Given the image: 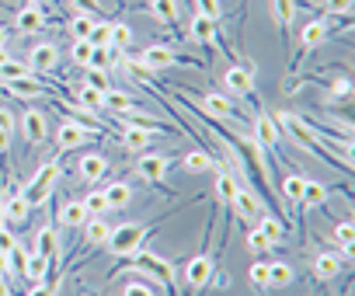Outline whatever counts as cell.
Returning <instances> with one entry per match:
<instances>
[{"label":"cell","instance_id":"obj_1","mask_svg":"<svg viewBox=\"0 0 355 296\" xmlns=\"http://www.w3.org/2000/svg\"><path fill=\"white\" fill-rule=\"evenodd\" d=\"M129 272H132V275H143V279H157V282L167 289V296H174V293H178V289H174V265H171L164 254H157V251L139 247V251L132 254Z\"/></svg>","mask_w":355,"mask_h":296},{"label":"cell","instance_id":"obj_2","mask_svg":"<svg viewBox=\"0 0 355 296\" xmlns=\"http://www.w3.org/2000/svg\"><path fill=\"white\" fill-rule=\"evenodd\" d=\"M153 227L150 223H122V227H112V237L105 241L108 254L115 258H132L139 247H143V237L150 234Z\"/></svg>","mask_w":355,"mask_h":296},{"label":"cell","instance_id":"obj_3","mask_svg":"<svg viewBox=\"0 0 355 296\" xmlns=\"http://www.w3.org/2000/svg\"><path fill=\"white\" fill-rule=\"evenodd\" d=\"M56 178H60V161H46V164H42L28 182H25V189H21V192H25V199L32 202V209H35V206H42V202L53 195Z\"/></svg>","mask_w":355,"mask_h":296},{"label":"cell","instance_id":"obj_4","mask_svg":"<svg viewBox=\"0 0 355 296\" xmlns=\"http://www.w3.org/2000/svg\"><path fill=\"white\" fill-rule=\"evenodd\" d=\"M275 119L282 122V129H286V132H289V136H293V139H296L300 146H306V150H313L317 157L331 161V154H327V150H320V143H317L320 136H317V132H313V129L306 125V119H300L296 112H279Z\"/></svg>","mask_w":355,"mask_h":296},{"label":"cell","instance_id":"obj_5","mask_svg":"<svg viewBox=\"0 0 355 296\" xmlns=\"http://www.w3.org/2000/svg\"><path fill=\"white\" fill-rule=\"evenodd\" d=\"M101 129L87 125V122H77V119H63L60 129H56V143H60V150H80L84 143H91Z\"/></svg>","mask_w":355,"mask_h":296},{"label":"cell","instance_id":"obj_6","mask_svg":"<svg viewBox=\"0 0 355 296\" xmlns=\"http://www.w3.org/2000/svg\"><path fill=\"white\" fill-rule=\"evenodd\" d=\"M327 35H331L327 18H313V21H306V25L300 28V35H296V56L313 53L317 46H324V42H327Z\"/></svg>","mask_w":355,"mask_h":296},{"label":"cell","instance_id":"obj_7","mask_svg":"<svg viewBox=\"0 0 355 296\" xmlns=\"http://www.w3.org/2000/svg\"><path fill=\"white\" fill-rule=\"evenodd\" d=\"M223 84H227L230 94L251 98V94H254V63H248V67H230V70L223 73Z\"/></svg>","mask_w":355,"mask_h":296},{"label":"cell","instance_id":"obj_8","mask_svg":"<svg viewBox=\"0 0 355 296\" xmlns=\"http://www.w3.org/2000/svg\"><path fill=\"white\" fill-rule=\"evenodd\" d=\"M213 272H216V261H213L209 254L189 258V265H185V282H189V289H206L209 279H213Z\"/></svg>","mask_w":355,"mask_h":296},{"label":"cell","instance_id":"obj_9","mask_svg":"<svg viewBox=\"0 0 355 296\" xmlns=\"http://www.w3.org/2000/svg\"><path fill=\"white\" fill-rule=\"evenodd\" d=\"M25 63L32 67V73H53L60 67V49L53 42H39V46H32Z\"/></svg>","mask_w":355,"mask_h":296},{"label":"cell","instance_id":"obj_10","mask_svg":"<svg viewBox=\"0 0 355 296\" xmlns=\"http://www.w3.org/2000/svg\"><path fill=\"white\" fill-rule=\"evenodd\" d=\"M167 168H171V161H167L164 154H143V157L136 161V175H139V178H146L150 185H164Z\"/></svg>","mask_w":355,"mask_h":296},{"label":"cell","instance_id":"obj_11","mask_svg":"<svg viewBox=\"0 0 355 296\" xmlns=\"http://www.w3.org/2000/svg\"><path fill=\"white\" fill-rule=\"evenodd\" d=\"M132 63H139L143 70H167V67L182 63V56H178L174 49H167V46H150V49H143V56L132 60Z\"/></svg>","mask_w":355,"mask_h":296},{"label":"cell","instance_id":"obj_12","mask_svg":"<svg viewBox=\"0 0 355 296\" xmlns=\"http://www.w3.org/2000/svg\"><path fill=\"white\" fill-rule=\"evenodd\" d=\"M254 139L265 146V150H275V154H279V139H282V136H279V125H275V119H272L268 112H261V108L254 112Z\"/></svg>","mask_w":355,"mask_h":296},{"label":"cell","instance_id":"obj_13","mask_svg":"<svg viewBox=\"0 0 355 296\" xmlns=\"http://www.w3.org/2000/svg\"><path fill=\"white\" fill-rule=\"evenodd\" d=\"M160 132H164V129H157V125H136V122H125V129H122V146H125V150H146L150 139L160 136Z\"/></svg>","mask_w":355,"mask_h":296},{"label":"cell","instance_id":"obj_14","mask_svg":"<svg viewBox=\"0 0 355 296\" xmlns=\"http://www.w3.org/2000/svg\"><path fill=\"white\" fill-rule=\"evenodd\" d=\"M21 132H25V139L32 143V146H39L42 139H46V132H49V122H46V115L39 112V108H25V115H21Z\"/></svg>","mask_w":355,"mask_h":296},{"label":"cell","instance_id":"obj_15","mask_svg":"<svg viewBox=\"0 0 355 296\" xmlns=\"http://www.w3.org/2000/svg\"><path fill=\"white\" fill-rule=\"evenodd\" d=\"M77 178H80V182H87V185L105 182V178H108V161H105L101 154H84V157H80V164H77Z\"/></svg>","mask_w":355,"mask_h":296},{"label":"cell","instance_id":"obj_16","mask_svg":"<svg viewBox=\"0 0 355 296\" xmlns=\"http://www.w3.org/2000/svg\"><path fill=\"white\" fill-rule=\"evenodd\" d=\"M4 216H8V223H28V216H32V202L25 199V192L18 189V192H11V195H4Z\"/></svg>","mask_w":355,"mask_h":296},{"label":"cell","instance_id":"obj_17","mask_svg":"<svg viewBox=\"0 0 355 296\" xmlns=\"http://www.w3.org/2000/svg\"><path fill=\"white\" fill-rule=\"evenodd\" d=\"M15 28H18L21 35H35V32H42V28H46V15H42V8L25 4V8L15 15Z\"/></svg>","mask_w":355,"mask_h":296},{"label":"cell","instance_id":"obj_18","mask_svg":"<svg viewBox=\"0 0 355 296\" xmlns=\"http://www.w3.org/2000/svg\"><path fill=\"white\" fill-rule=\"evenodd\" d=\"M189 35L199 39V42H209V46H223V35H220L216 21H209V18H202V15H192V21H189Z\"/></svg>","mask_w":355,"mask_h":296},{"label":"cell","instance_id":"obj_19","mask_svg":"<svg viewBox=\"0 0 355 296\" xmlns=\"http://www.w3.org/2000/svg\"><path fill=\"white\" fill-rule=\"evenodd\" d=\"M213 171H216V199H220L223 206H230V202H234V195H237V189H241V182L223 168V161H216V164H213Z\"/></svg>","mask_w":355,"mask_h":296},{"label":"cell","instance_id":"obj_20","mask_svg":"<svg viewBox=\"0 0 355 296\" xmlns=\"http://www.w3.org/2000/svg\"><path fill=\"white\" fill-rule=\"evenodd\" d=\"M230 206H234V213H237L241 220H254V216L261 213V202H258V195L251 192V185H241Z\"/></svg>","mask_w":355,"mask_h":296},{"label":"cell","instance_id":"obj_21","mask_svg":"<svg viewBox=\"0 0 355 296\" xmlns=\"http://www.w3.org/2000/svg\"><path fill=\"white\" fill-rule=\"evenodd\" d=\"M35 254H42L49 265H56L60 261V237H56V230L53 227H42L39 234H35V247H32Z\"/></svg>","mask_w":355,"mask_h":296},{"label":"cell","instance_id":"obj_22","mask_svg":"<svg viewBox=\"0 0 355 296\" xmlns=\"http://www.w3.org/2000/svg\"><path fill=\"white\" fill-rule=\"evenodd\" d=\"M8 94H15V98H21V101H32V98H46L49 94V87H42V84H35L32 77H25V80H8V84H0Z\"/></svg>","mask_w":355,"mask_h":296},{"label":"cell","instance_id":"obj_23","mask_svg":"<svg viewBox=\"0 0 355 296\" xmlns=\"http://www.w3.org/2000/svg\"><path fill=\"white\" fill-rule=\"evenodd\" d=\"M338 272H341L338 251H320V254L313 258V275H317L320 282H331V279H338Z\"/></svg>","mask_w":355,"mask_h":296},{"label":"cell","instance_id":"obj_24","mask_svg":"<svg viewBox=\"0 0 355 296\" xmlns=\"http://www.w3.org/2000/svg\"><path fill=\"white\" fill-rule=\"evenodd\" d=\"M199 98H202V105H206V112H209V115H220V119H234V115H237L234 101H230V98H223L220 91H206V94H199Z\"/></svg>","mask_w":355,"mask_h":296},{"label":"cell","instance_id":"obj_25","mask_svg":"<svg viewBox=\"0 0 355 296\" xmlns=\"http://www.w3.org/2000/svg\"><path fill=\"white\" fill-rule=\"evenodd\" d=\"M84 237H87L91 247H105V241L112 237L108 220H105V216H87V223H84Z\"/></svg>","mask_w":355,"mask_h":296},{"label":"cell","instance_id":"obj_26","mask_svg":"<svg viewBox=\"0 0 355 296\" xmlns=\"http://www.w3.org/2000/svg\"><path fill=\"white\" fill-rule=\"evenodd\" d=\"M272 18H275L279 32L289 35V28L296 21V0H272Z\"/></svg>","mask_w":355,"mask_h":296},{"label":"cell","instance_id":"obj_27","mask_svg":"<svg viewBox=\"0 0 355 296\" xmlns=\"http://www.w3.org/2000/svg\"><path fill=\"white\" fill-rule=\"evenodd\" d=\"M327 199H331L327 185H320V182H310V178H303V195H300V209H310V206H324Z\"/></svg>","mask_w":355,"mask_h":296},{"label":"cell","instance_id":"obj_28","mask_svg":"<svg viewBox=\"0 0 355 296\" xmlns=\"http://www.w3.org/2000/svg\"><path fill=\"white\" fill-rule=\"evenodd\" d=\"M105 199H108V213H112V209H125V206L132 202V189H129L125 182H112V185L105 189Z\"/></svg>","mask_w":355,"mask_h":296},{"label":"cell","instance_id":"obj_29","mask_svg":"<svg viewBox=\"0 0 355 296\" xmlns=\"http://www.w3.org/2000/svg\"><path fill=\"white\" fill-rule=\"evenodd\" d=\"M49 261L42 258V254H35V251H28V258H25V265H21V275L25 279H32V282H42L46 275H49Z\"/></svg>","mask_w":355,"mask_h":296},{"label":"cell","instance_id":"obj_30","mask_svg":"<svg viewBox=\"0 0 355 296\" xmlns=\"http://www.w3.org/2000/svg\"><path fill=\"white\" fill-rule=\"evenodd\" d=\"M77 105L87 112H105V91H94L91 84H77Z\"/></svg>","mask_w":355,"mask_h":296},{"label":"cell","instance_id":"obj_31","mask_svg":"<svg viewBox=\"0 0 355 296\" xmlns=\"http://www.w3.org/2000/svg\"><path fill=\"white\" fill-rule=\"evenodd\" d=\"M25 77H32V67L28 63H21V60H4L0 63V84H8V80H25Z\"/></svg>","mask_w":355,"mask_h":296},{"label":"cell","instance_id":"obj_32","mask_svg":"<svg viewBox=\"0 0 355 296\" xmlns=\"http://www.w3.org/2000/svg\"><path fill=\"white\" fill-rule=\"evenodd\" d=\"M182 164H185V171L189 175H202V171H213V157L206 154V150H189L185 157H182Z\"/></svg>","mask_w":355,"mask_h":296},{"label":"cell","instance_id":"obj_33","mask_svg":"<svg viewBox=\"0 0 355 296\" xmlns=\"http://www.w3.org/2000/svg\"><path fill=\"white\" fill-rule=\"evenodd\" d=\"M84 213L87 216H108V199H105V189H91L84 199H80Z\"/></svg>","mask_w":355,"mask_h":296},{"label":"cell","instance_id":"obj_34","mask_svg":"<svg viewBox=\"0 0 355 296\" xmlns=\"http://www.w3.org/2000/svg\"><path fill=\"white\" fill-rule=\"evenodd\" d=\"M60 223H63V227H70V230H77V227H84V223H87V213H84L80 199H73V202H67V206L60 209Z\"/></svg>","mask_w":355,"mask_h":296},{"label":"cell","instance_id":"obj_35","mask_svg":"<svg viewBox=\"0 0 355 296\" xmlns=\"http://www.w3.org/2000/svg\"><path fill=\"white\" fill-rule=\"evenodd\" d=\"M331 237H334V244H338V254H341V258H348V251H352V241H355V230H352V223H348V220L334 223Z\"/></svg>","mask_w":355,"mask_h":296},{"label":"cell","instance_id":"obj_36","mask_svg":"<svg viewBox=\"0 0 355 296\" xmlns=\"http://www.w3.org/2000/svg\"><path fill=\"white\" fill-rule=\"evenodd\" d=\"M268 286H275V289L293 286V265H286V261H268Z\"/></svg>","mask_w":355,"mask_h":296},{"label":"cell","instance_id":"obj_37","mask_svg":"<svg viewBox=\"0 0 355 296\" xmlns=\"http://www.w3.org/2000/svg\"><path fill=\"white\" fill-rule=\"evenodd\" d=\"M150 15L164 25H174L178 21V0H150Z\"/></svg>","mask_w":355,"mask_h":296},{"label":"cell","instance_id":"obj_38","mask_svg":"<svg viewBox=\"0 0 355 296\" xmlns=\"http://www.w3.org/2000/svg\"><path fill=\"white\" fill-rule=\"evenodd\" d=\"M112 56H115V49L112 46H94L91 49V60H87V67L84 70H112Z\"/></svg>","mask_w":355,"mask_h":296},{"label":"cell","instance_id":"obj_39","mask_svg":"<svg viewBox=\"0 0 355 296\" xmlns=\"http://www.w3.org/2000/svg\"><path fill=\"white\" fill-rule=\"evenodd\" d=\"M105 108L122 115V112L136 108V98H132V94H122V91H112V87H108V91H105Z\"/></svg>","mask_w":355,"mask_h":296},{"label":"cell","instance_id":"obj_40","mask_svg":"<svg viewBox=\"0 0 355 296\" xmlns=\"http://www.w3.org/2000/svg\"><path fill=\"white\" fill-rule=\"evenodd\" d=\"M94 21H98V15H84V11H77V15L70 18V32H73V39H87L91 28H94Z\"/></svg>","mask_w":355,"mask_h":296},{"label":"cell","instance_id":"obj_41","mask_svg":"<svg viewBox=\"0 0 355 296\" xmlns=\"http://www.w3.org/2000/svg\"><path fill=\"white\" fill-rule=\"evenodd\" d=\"M282 195L289 206H300V195H303V175H286L282 182Z\"/></svg>","mask_w":355,"mask_h":296},{"label":"cell","instance_id":"obj_42","mask_svg":"<svg viewBox=\"0 0 355 296\" xmlns=\"http://www.w3.org/2000/svg\"><path fill=\"white\" fill-rule=\"evenodd\" d=\"M125 46H132V28H129L125 21H112V49L119 53V49H125Z\"/></svg>","mask_w":355,"mask_h":296},{"label":"cell","instance_id":"obj_43","mask_svg":"<svg viewBox=\"0 0 355 296\" xmlns=\"http://www.w3.org/2000/svg\"><path fill=\"white\" fill-rule=\"evenodd\" d=\"M196 15H202V18H209V21H223V4L220 0H196Z\"/></svg>","mask_w":355,"mask_h":296},{"label":"cell","instance_id":"obj_44","mask_svg":"<svg viewBox=\"0 0 355 296\" xmlns=\"http://www.w3.org/2000/svg\"><path fill=\"white\" fill-rule=\"evenodd\" d=\"M87 42H91V46H112V21H94Z\"/></svg>","mask_w":355,"mask_h":296},{"label":"cell","instance_id":"obj_45","mask_svg":"<svg viewBox=\"0 0 355 296\" xmlns=\"http://www.w3.org/2000/svg\"><path fill=\"white\" fill-rule=\"evenodd\" d=\"M91 42L87 39H73V46H70V60H73V67H87V60H91Z\"/></svg>","mask_w":355,"mask_h":296},{"label":"cell","instance_id":"obj_46","mask_svg":"<svg viewBox=\"0 0 355 296\" xmlns=\"http://www.w3.org/2000/svg\"><path fill=\"white\" fill-rule=\"evenodd\" d=\"M244 241H248V247L254 251V254H265V251H272V241L258 230V227H251L248 234H244Z\"/></svg>","mask_w":355,"mask_h":296},{"label":"cell","instance_id":"obj_47","mask_svg":"<svg viewBox=\"0 0 355 296\" xmlns=\"http://www.w3.org/2000/svg\"><path fill=\"white\" fill-rule=\"evenodd\" d=\"M248 279H251V286L265 289V286H268V261H254V265L248 268Z\"/></svg>","mask_w":355,"mask_h":296},{"label":"cell","instance_id":"obj_48","mask_svg":"<svg viewBox=\"0 0 355 296\" xmlns=\"http://www.w3.org/2000/svg\"><path fill=\"white\" fill-rule=\"evenodd\" d=\"M258 230H261V234H265V237H268L272 244H275V241L282 237V223H279L275 216H261V223H258Z\"/></svg>","mask_w":355,"mask_h":296},{"label":"cell","instance_id":"obj_49","mask_svg":"<svg viewBox=\"0 0 355 296\" xmlns=\"http://www.w3.org/2000/svg\"><path fill=\"white\" fill-rule=\"evenodd\" d=\"M348 94H352V84L348 80H334L331 91H327V101H345Z\"/></svg>","mask_w":355,"mask_h":296},{"label":"cell","instance_id":"obj_50","mask_svg":"<svg viewBox=\"0 0 355 296\" xmlns=\"http://www.w3.org/2000/svg\"><path fill=\"white\" fill-rule=\"evenodd\" d=\"M352 0H324V15H348Z\"/></svg>","mask_w":355,"mask_h":296},{"label":"cell","instance_id":"obj_51","mask_svg":"<svg viewBox=\"0 0 355 296\" xmlns=\"http://www.w3.org/2000/svg\"><path fill=\"white\" fill-rule=\"evenodd\" d=\"M122 296H157V293H153V286H146V282H129Z\"/></svg>","mask_w":355,"mask_h":296},{"label":"cell","instance_id":"obj_52","mask_svg":"<svg viewBox=\"0 0 355 296\" xmlns=\"http://www.w3.org/2000/svg\"><path fill=\"white\" fill-rule=\"evenodd\" d=\"M0 129H4V132H15L18 129V119L11 115V108H0Z\"/></svg>","mask_w":355,"mask_h":296},{"label":"cell","instance_id":"obj_53","mask_svg":"<svg viewBox=\"0 0 355 296\" xmlns=\"http://www.w3.org/2000/svg\"><path fill=\"white\" fill-rule=\"evenodd\" d=\"M94 91H108V73L105 70H91V80H87Z\"/></svg>","mask_w":355,"mask_h":296},{"label":"cell","instance_id":"obj_54","mask_svg":"<svg viewBox=\"0 0 355 296\" xmlns=\"http://www.w3.org/2000/svg\"><path fill=\"white\" fill-rule=\"evenodd\" d=\"M15 244H18V237H15L8 227H0V251H11Z\"/></svg>","mask_w":355,"mask_h":296},{"label":"cell","instance_id":"obj_55","mask_svg":"<svg viewBox=\"0 0 355 296\" xmlns=\"http://www.w3.org/2000/svg\"><path fill=\"white\" fill-rule=\"evenodd\" d=\"M25 296H56V286H46V282H35Z\"/></svg>","mask_w":355,"mask_h":296},{"label":"cell","instance_id":"obj_56","mask_svg":"<svg viewBox=\"0 0 355 296\" xmlns=\"http://www.w3.org/2000/svg\"><path fill=\"white\" fill-rule=\"evenodd\" d=\"M15 268H11V254L8 251H0V279H11Z\"/></svg>","mask_w":355,"mask_h":296},{"label":"cell","instance_id":"obj_57","mask_svg":"<svg viewBox=\"0 0 355 296\" xmlns=\"http://www.w3.org/2000/svg\"><path fill=\"white\" fill-rule=\"evenodd\" d=\"M8 150H11V132H4V129H0V164L8 161Z\"/></svg>","mask_w":355,"mask_h":296},{"label":"cell","instance_id":"obj_58","mask_svg":"<svg viewBox=\"0 0 355 296\" xmlns=\"http://www.w3.org/2000/svg\"><path fill=\"white\" fill-rule=\"evenodd\" d=\"M77 4V11H84V15H98V0H73Z\"/></svg>","mask_w":355,"mask_h":296},{"label":"cell","instance_id":"obj_59","mask_svg":"<svg viewBox=\"0 0 355 296\" xmlns=\"http://www.w3.org/2000/svg\"><path fill=\"white\" fill-rule=\"evenodd\" d=\"M0 49H8V28L0 25Z\"/></svg>","mask_w":355,"mask_h":296},{"label":"cell","instance_id":"obj_60","mask_svg":"<svg viewBox=\"0 0 355 296\" xmlns=\"http://www.w3.org/2000/svg\"><path fill=\"white\" fill-rule=\"evenodd\" d=\"M0 296H11V286H8V279H0Z\"/></svg>","mask_w":355,"mask_h":296},{"label":"cell","instance_id":"obj_61","mask_svg":"<svg viewBox=\"0 0 355 296\" xmlns=\"http://www.w3.org/2000/svg\"><path fill=\"white\" fill-rule=\"evenodd\" d=\"M0 227H8V216H4V206H0Z\"/></svg>","mask_w":355,"mask_h":296},{"label":"cell","instance_id":"obj_62","mask_svg":"<svg viewBox=\"0 0 355 296\" xmlns=\"http://www.w3.org/2000/svg\"><path fill=\"white\" fill-rule=\"evenodd\" d=\"M4 60H11V56H8V49H0V63H4Z\"/></svg>","mask_w":355,"mask_h":296},{"label":"cell","instance_id":"obj_63","mask_svg":"<svg viewBox=\"0 0 355 296\" xmlns=\"http://www.w3.org/2000/svg\"><path fill=\"white\" fill-rule=\"evenodd\" d=\"M25 4H35V8H39V4H42V0H25Z\"/></svg>","mask_w":355,"mask_h":296}]
</instances>
